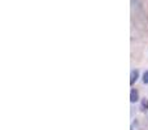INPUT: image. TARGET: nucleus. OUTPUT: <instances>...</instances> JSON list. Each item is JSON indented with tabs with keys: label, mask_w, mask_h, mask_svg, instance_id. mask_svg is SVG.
I'll use <instances>...</instances> for the list:
<instances>
[{
	"label": "nucleus",
	"mask_w": 148,
	"mask_h": 130,
	"mask_svg": "<svg viewBox=\"0 0 148 130\" xmlns=\"http://www.w3.org/2000/svg\"><path fill=\"white\" fill-rule=\"evenodd\" d=\"M139 100V92L135 89H133L130 91V102L131 103H136Z\"/></svg>",
	"instance_id": "f257e3e1"
},
{
	"label": "nucleus",
	"mask_w": 148,
	"mask_h": 130,
	"mask_svg": "<svg viewBox=\"0 0 148 130\" xmlns=\"http://www.w3.org/2000/svg\"><path fill=\"white\" fill-rule=\"evenodd\" d=\"M143 83L144 85H148V70H146L143 73Z\"/></svg>",
	"instance_id": "20e7f679"
},
{
	"label": "nucleus",
	"mask_w": 148,
	"mask_h": 130,
	"mask_svg": "<svg viewBox=\"0 0 148 130\" xmlns=\"http://www.w3.org/2000/svg\"><path fill=\"white\" fill-rule=\"evenodd\" d=\"M138 78H139V72L138 70H133V72H131V77H130V85H131V86H133V85L138 81Z\"/></svg>",
	"instance_id": "f03ea898"
},
{
	"label": "nucleus",
	"mask_w": 148,
	"mask_h": 130,
	"mask_svg": "<svg viewBox=\"0 0 148 130\" xmlns=\"http://www.w3.org/2000/svg\"><path fill=\"white\" fill-rule=\"evenodd\" d=\"M140 108H142V111H147V109H148V99H146V98H144V99L142 100Z\"/></svg>",
	"instance_id": "7ed1b4c3"
}]
</instances>
